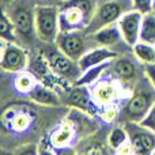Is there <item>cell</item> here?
I'll list each match as a JSON object with an SVG mask.
<instances>
[{"label": "cell", "mask_w": 155, "mask_h": 155, "mask_svg": "<svg viewBox=\"0 0 155 155\" xmlns=\"http://www.w3.org/2000/svg\"><path fill=\"white\" fill-rule=\"evenodd\" d=\"M139 41H144V42L155 45V11L143 14Z\"/></svg>", "instance_id": "44dd1931"}, {"label": "cell", "mask_w": 155, "mask_h": 155, "mask_svg": "<svg viewBox=\"0 0 155 155\" xmlns=\"http://www.w3.org/2000/svg\"><path fill=\"white\" fill-rule=\"evenodd\" d=\"M134 8L132 0H99L84 31L93 34L101 27L117 23L124 12Z\"/></svg>", "instance_id": "3957f363"}, {"label": "cell", "mask_w": 155, "mask_h": 155, "mask_svg": "<svg viewBox=\"0 0 155 155\" xmlns=\"http://www.w3.org/2000/svg\"><path fill=\"white\" fill-rule=\"evenodd\" d=\"M142 19H143V14L140 11L135 10V8H131L127 12H124L123 16L117 22L124 41H125L127 46H129V48H132L140 40Z\"/></svg>", "instance_id": "7c38bea8"}, {"label": "cell", "mask_w": 155, "mask_h": 155, "mask_svg": "<svg viewBox=\"0 0 155 155\" xmlns=\"http://www.w3.org/2000/svg\"><path fill=\"white\" fill-rule=\"evenodd\" d=\"M120 112L121 110L118 109L117 104L109 105V106L104 107L101 112V118L105 121V123H113L114 120H117L120 117Z\"/></svg>", "instance_id": "d4e9b609"}, {"label": "cell", "mask_w": 155, "mask_h": 155, "mask_svg": "<svg viewBox=\"0 0 155 155\" xmlns=\"http://www.w3.org/2000/svg\"><path fill=\"white\" fill-rule=\"evenodd\" d=\"M134 8L142 14H147L154 11V0H132Z\"/></svg>", "instance_id": "484cf974"}, {"label": "cell", "mask_w": 155, "mask_h": 155, "mask_svg": "<svg viewBox=\"0 0 155 155\" xmlns=\"http://www.w3.org/2000/svg\"><path fill=\"white\" fill-rule=\"evenodd\" d=\"M38 2H45V0H38Z\"/></svg>", "instance_id": "1f68e13d"}, {"label": "cell", "mask_w": 155, "mask_h": 155, "mask_svg": "<svg viewBox=\"0 0 155 155\" xmlns=\"http://www.w3.org/2000/svg\"><path fill=\"white\" fill-rule=\"evenodd\" d=\"M155 102V87L148 79V76L143 75L134 86H132V95L125 102L120 112V120L124 123L136 121L140 123L143 120L150 107Z\"/></svg>", "instance_id": "6da1fadb"}, {"label": "cell", "mask_w": 155, "mask_h": 155, "mask_svg": "<svg viewBox=\"0 0 155 155\" xmlns=\"http://www.w3.org/2000/svg\"><path fill=\"white\" fill-rule=\"evenodd\" d=\"M144 72H146V75L148 76V79L151 80V83H153L154 87H155V63L154 64L144 65Z\"/></svg>", "instance_id": "f1b7e54d"}, {"label": "cell", "mask_w": 155, "mask_h": 155, "mask_svg": "<svg viewBox=\"0 0 155 155\" xmlns=\"http://www.w3.org/2000/svg\"><path fill=\"white\" fill-rule=\"evenodd\" d=\"M37 83L38 80L35 79V76L25 70L16 74L15 79H14V87L18 93L23 94V95H29L33 88L37 86Z\"/></svg>", "instance_id": "ffe728a7"}, {"label": "cell", "mask_w": 155, "mask_h": 155, "mask_svg": "<svg viewBox=\"0 0 155 155\" xmlns=\"http://www.w3.org/2000/svg\"><path fill=\"white\" fill-rule=\"evenodd\" d=\"M88 37H90L93 46H109V48H114V46L120 45V44H125L123 34H121V30L118 27V23H112V25L101 27L95 33L88 34Z\"/></svg>", "instance_id": "4fadbf2b"}, {"label": "cell", "mask_w": 155, "mask_h": 155, "mask_svg": "<svg viewBox=\"0 0 155 155\" xmlns=\"http://www.w3.org/2000/svg\"><path fill=\"white\" fill-rule=\"evenodd\" d=\"M74 140V125L71 121H63L51 135V144L54 148H65Z\"/></svg>", "instance_id": "e0dca14e"}, {"label": "cell", "mask_w": 155, "mask_h": 155, "mask_svg": "<svg viewBox=\"0 0 155 155\" xmlns=\"http://www.w3.org/2000/svg\"><path fill=\"white\" fill-rule=\"evenodd\" d=\"M54 45L70 59L78 60L93 46L88 34L84 30H72V31H60Z\"/></svg>", "instance_id": "8992f818"}, {"label": "cell", "mask_w": 155, "mask_h": 155, "mask_svg": "<svg viewBox=\"0 0 155 155\" xmlns=\"http://www.w3.org/2000/svg\"><path fill=\"white\" fill-rule=\"evenodd\" d=\"M154 11H155V0H154Z\"/></svg>", "instance_id": "4dcf8cb0"}, {"label": "cell", "mask_w": 155, "mask_h": 155, "mask_svg": "<svg viewBox=\"0 0 155 155\" xmlns=\"http://www.w3.org/2000/svg\"><path fill=\"white\" fill-rule=\"evenodd\" d=\"M31 125V118L27 113L19 112V113H12L10 117V129L14 132H26Z\"/></svg>", "instance_id": "603a6c76"}, {"label": "cell", "mask_w": 155, "mask_h": 155, "mask_svg": "<svg viewBox=\"0 0 155 155\" xmlns=\"http://www.w3.org/2000/svg\"><path fill=\"white\" fill-rule=\"evenodd\" d=\"M11 2H14V0H2V3H3V7H5V5H8Z\"/></svg>", "instance_id": "f546056e"}, {"label": "cell", "mask_w": 155, "mask_h": 155, "mask_svg": "<svg viewBox=\"0 0 155 155\" xmlns=\"http://www.w3.org/2000/svg\"><path fill=\"white\" fill-rule=\"evenodd\" d=\"M117 56H118V52H116L113 48H109V46H94V48L88 49L78 60V65H79V68L83 72V71L88 70L90 67L110 61V60H113Z\"/></svg>", "instance_id": "5bb4252c"}, {"label": "cell", "mask_w": 155, "mask_h": 155, "mask_svg": "<svg viewBox=\"0 0 155 155\" xmlns=\"http://www.w3.org/2000/svg\"><path fill=\"white\" fill-rule=\"evenodd\" d=\"M128 132H127L125 127H116L110 131L109 134V146L114 151H117L124 143L128 140Z\"/></svg>", "instance_id": "cb8c5ba5"}, {"label": "cell", "mask_w": 155, "mask_h": 155, "mask_svg": "<svg viewBox=\"0 0 155 155\" xmlns=\"http://www.w3.org/2000/svg\"><path fill=\"white\" fill-rule=\"evenodd\" d=\"M29 56L27 52L18 42H7L2 40V57L0 64L5 72H21L27 68Z\"/></svg>", "instance_id": "ba28073f"}, {"label": "cell", "mask_w": 155, "mask_h": 155, "mask_svg": "<svg viewBox=\"0 0 155 155\" xmlns=\"http://www.w3.org/2000/svg\"><path fill=\"white\" fill-rule=\"evenodd\" d=\"M34 26L38 40L45 44H54L60 33V8L53 4H37Z\"/></svg>", "instance_id": "277c9868"}, {"label": "cell", "mask_w": 155, "mask_h": 155, "mask_svg": "<svg viewBox=\"0 0 155 155\" xmlns=\"http://www.w3.org/2000/svg\"><path fill=\"white\" fill-rule=\"evenodd\" d=\"M110 61H112V60H110ZM110 61L102 63V64H97V65H94V67H90L88 70L83 71L82 75L79 76V79L75 82V84H78V86H91L93 83H95L99 78L104 75L105 71L109 70Z\"/></svg>", "instance_id": "d6986e66"}, {"label": "cell", "mask_w": 155, "mask_h": 155, "mask_svg": "<svg viewBox=\"0 0 155 155\" xmlns=\"http://www.w3.org/2000/svg\"><path fill=\"white\" fill-rule=\"evenodd\" d=\"M140 124L142 125H144L146 128L151 129V131L155 132V102L154 105L150 107V110L147 112V114L143 117V120L140 121Z\"/></svg>", "instance_id": "4316f807"}, {"label": "cell", "mask_w": 155, "mask_h": 155, "mask_svg": "<svg viewBox=\"0 0 155 155\" xmlns=\"http://www.w3.org/2000/svg\"><path fill=\"white\" fill-rule=\"evenodd\" d=\"M8 12L14 26H15L18 38L29 41L35 35L34 26V10L35 5H31L30 0H14L8 5L3 7Z\"/></svg>", "instance_id": "5b68a950"}, {"label": "cell", "mask_w": 155, "mask_h": 155, "mask_svg": "<svg viewBox=\"0 0 155 155\" xmlns=\"http://www.w3.org/2000/svg\"><path fill=\"white\" fill-rule=\"evenodd\" d=\"M116 153H118V154H135V148H134V146H132L131 140L129 139L127 140V142L124 143Z\"/></svg>", "instance_id": "83f0119b"}, {"label": "cell", "mask_w": 155, "mask_h": 155, "mask_svg": "<svg viewBox=\"0 0 155 155\" xmlns=\"http://www.w3.org/2000/svg\"><path fill=\"white\" fill-rule=\"evenodd\" d=\"M88 87H90L93 101L98 106V109H104L109 105L116 104V101L120 98V80H109L101 76L95 83H93Z\"/></svg>", "instance_id": "30bf717a"}, {"label": "cell", "mask_w": 155, "mask_h": 155, "mask_svg": "<svg viewBox=\"0 0 155 155\" xmlns=\"http://www.w3.org/2000/svg\"><path fill=\"white\" fill-rule=\"evenodd\" d=\"M128 137L135 148V154H154L155 153V132L146 128L140 123L131 121L124 123Z\"/></svg>", "instance_id": "9c48e42d"}, {"label": "cell", "mask_w": 155, "mask_h": 155, "mask_svg": "<svg viewBox=\"0 0 155 155\" xmlns=\"http://www.w3.org/2000/svg\"><path fill=\"white\" fill-rule=\"evenodd\" d=\"M46 63L54 74H57L59 76L64 78L67 80L76 82L79 76L82 75V70L78 65V61L65 56L57 48L56 51H51L46 53Z\"/></svg>", "instance_id": "8fae6325"}, {"label": "cell", "mask_w": 155, "mask_h": 155, "mask_svg": "<svg viewBox=\"0 0 155 155\" xmlns=\"http://www.w3.org/2000/svg\"><path fill=\"white\" fill-rule=\"evenodd\" d=\"M27 97L31 101L37 102L40 105H44V106H59L60 105V99L57 97V94L52 88L44 86L42 83H37V86L33 88L31 93Z\"/></svg>", "instance_id": "2e32d148"}, {"label": "cell", "mask_w": 155, "mask_h": 155, "mask_svg": "<svg viewBox=\"0 0 155 155\" xmlns=\"http://www.w3.org/2000/svg\"><path fill=\"white\" fill-rule=\"evenodd\" d=\"M95 0H65L60 8V31L84 30L97 7Z\"/></svg>", "instance_id": "7a4b0ae2"}, {"label": "cell", "mask_w": 155, "mask_h": 155, "mask_svg": "<svg viewBox=\"0 0 155 155\" xmlns=\"http://www.w3.org/2000/svg\"><path fill=\"white\" fill-rule=\"evenodd\" d=\"M68 104H70L71 106L76 107V109L86 110V112H94V110L98 107L94 104L88 86L75 84L74 90L71 91L70 97H68Z\"/></svg>", "instance_id": "9a60e30c"}, {"label": "cell", "mask_w": 155, "mask_h": 155, "mask_svg": "<svg viewBox=\"0 0 155 155\" xmlns=\"http://www.w3.org/2000/svg\"><path fill=\"white\" fill-rule=\"evenodd\" d=\"M110 68L113 70L117 80H120L121 83L135 84L144 75V65L135 57L134 53L132 56H128V54L120 56L118 54L110 61Z\"/></svg>", "instance_id": "52a82bcc"}, {"label": "cell", "mask_w": 155, "mask_h": 155, "mask_svg": "<svg viewBox=\"0 0 155 155\" xmlns=\"http://www.w3.org/2000/svg\"><path fill=\"white\" fill-rule=\"evenodd\" d=\"M0 35H2V40L7 41V42H18V34H16L15 26L4 8H3L2 22H0Z\"/></svg>", "instance_id": "7402d4cb"}, {"label": "cell", "mask_w": 155, "mask_h": 155, "mask_svg": "<svg viewBox=\"0 0 155 155\" xmlns=\"http://www.w3.org/2000/svg\"><path fill=\"white\" fill-rule=\"evenodd\" d=\"M131 49H132V53L135 54V57L143 65L154 64L155 63V45L154 44H148V42H144V41H137Z\"/></svg>", "instance_id": "ac0fdd59"}]
</instances>
